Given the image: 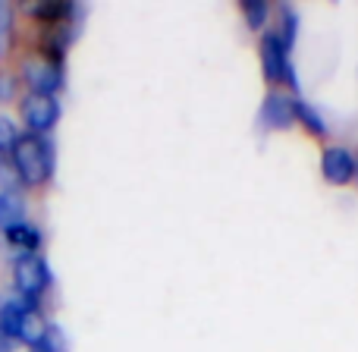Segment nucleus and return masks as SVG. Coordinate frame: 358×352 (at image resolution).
I'll list each match as a JSON object with an SVG mask.
<instances>
[{"instance_id": "obj_1", "label": "nucleus", "mask_w": 358, "mask_h": 352, "mask_svg": "<svg viewBox=\"0 0 358 352\" xmlns=\"http://www.w3.org/2000/svg\"><path fill=\"white\" fill-rule=\"evenodd\" d=\"M13 167H16L22 189H38L54 179L57 170V145L50 136H35V132H22L16 148L10 151Z\"/></svg>"}, {"instance_id": "obj_2", "label": "nucleus", "mask_w": 358, "mask_h": 352, "mask_svg": "<svg viewBox=\"0 0 358 352\" xmlns=\"http://www.w3.org/2000/svg\"><path fill=\"white\" fill-rule=\"evenodd\" d=\"M258 57H261V76L271 88H286L289 94L299 98V73H296V63H292V50L280 41V35L273 31V25L261 35L258 41Z\"/></svg>"}, {"instance_id": "obj_3", "label": "nucleus", "mask_w": 358, "mask_h": 352, "mask_svg": "<svg viewBox=\"0 0 358 352\" xmlns=\"http://www.w3.org/2000/svg\"><path fill=\"white\" fill-rule=\"evenodd\" d=\"M50 283H54L50 265L38 252H19L13 258V290L22 293L25 299L41 302V296L50 290Z\"/></svg>"}, {"instance_id": "obj_4", "label": "nucleus", "mask_w": 358, "mask_h": 352, "mask_svg": "<svg viewBox=\"0 0 358 352\" xmlns=\"http://www.w3.org/2000/svg\"><path fill=\"white\" fill-rule=\"evenodd\" d=\"M22 82L29 85L31 94H50V98H57L63 92V85H66V66L48 60L41 54L29 57L22 63Z\"/></svg>"}, {"instance_id": "obj_5", "label": "nucleus", "mask_w": 358, "mask_h": 352, "mask_svg": "<svg viewBox=\"0 0 358 352\" xmlns=\"http://www.w3.org/2000/svg\"><path fill=\"white\" fill-rule=\"evenodd\" d=\"M296 126V94L283 88H271L258 107V129L261 132H286Z\"/></svg>"}, {"instance_id": "obj_6", "label": "nucleus", "mask_w": 358, "mask_h": 352, "mask_svg": "<svg viewBox=\"0 0 358 352\" xmlns=\"http://www.w3.org/2000/svg\"><path fill=\"white\" fill-rule=\"evenodd\" d=\"M355 170H358V151H352L349 145H340V142L324 145L321 176L327 185H336V189L355 185Z\"/></svg>"}, {"instance_id": "obj_7", "label": "nucleus", "mask_w": 358, "mask_h": 352, "mask_svg": "<svg viewBox=\"0 0 358 352\" xmlns=\"http://www.w3.org/2000/svg\"><path fill=\"white\" fill-rule=\"evenodd\" d=\"M19 113H22V123L29 126V132L48 136V132L57 126V120H60V98L29 92L22 98V104H19Z\"/></svg>"}, {"instance_id": "obj_8", "label": "nucleus", "mask_w": 358, "mask_h": 352, "mask_svg": "<svg viewBox=\"0 0 358 352\" xmlns=\"http://www.w3.org/2000/svg\"><path fill=\"white\" fill-rule=\"evenodd\" d=\"M41 309V302H31V299H25L22 293L10 290L0 296V340L6 343H16L19 340V328H22V318L29 315V311H38Z\"/></svg>"}, {"instance_id": "obj_9", "label": "nucleus", "mask_w": 358, "mask_h": 352, "mask_svg": "<svg viewBox=\"0 0 358 352\" xmlns=\"http://www.w3.org/2000/svg\"><path fill=\"white\" fill-rule=\"evenodd\" d=\"M25 13L44 25L82 22L85 19V3H73V0H31V3H25Z\"/></svg>"}, {"instance_id": "obj_10", "label": "nucleus", "mask_w": 358, "mask_h": 352, "mask_svg": "<svg viewBox=\"0 0 358 352\" xmlns=\"http://www.w3.org/2000/svg\"><path fill=\"white\" fill-rule=\"evenodd\" d=\"M79 25L82 22H60V25H44L41 38H38V48H41V57L54 63H63L66 50L73 48V41L79 38Z\"/></svg>"}, {"instance_id": "obj_11", "label": "nucleus", "mask_w": 358, "mask_h": 352, "mask_svg": "<svg viewBox=\"0 0 358 352\" xmlns=\"http://www.w3.org/2000/svg\"><path fill=\"white\" fill-rule=\"evenodd\" d=\"M296 126H302L308 136H315V139H327L330 136V123H327V117L321 113V107L317 104H311V101H305L302 94L296 98Z\"/></svg>"}, {"instance_id": "obj_12", "label": "nucleus", "mask_w": 358, "mask_h": 352, "mask_svg": "<svg viewBox=\"0 0 358 352\" xmlns=\"http://www.w3.org/2000/svg\"><path fill=\"white\" fill-rule=\"evenodd\" d=\"M299 29H302V19H299V10L292 3H277V22H273V31L280 35V41L289 50H296L299 44Z\"/></svg>"}, {"instance_id": "obj_13", "label": "nucleus", "mask_w": 358, "mask_h": 352, "mask_svg": "<svg viewBox=\"0 0 358 352\" xmlns=\"http://www.w3.org/2000/svg\"><path fill=\"white\" fill-rule=\"evenodd\" d=\"M239 13H242V19H245L248 29L258 31V35H264V31L271 29V16L277 10H273L271 0H239Z\"/></svg>"}, {"instance_id": "obj_14", "label": "nucleus", "mask_w": 358, "mask_h": 352, "mask_svg": "<svg viewBox=\"0 0 358 352\" xmlns=\"http://www.w3.org/2000/svg\"><path fill=\"white\" fill-rule=\"evenodd\" d=\"M3 236H6V242L10 246H16L19 252H38V248L44 246V233L35 227V223H16V227H10V230H3Z\"/></svg>"}, {"instance_id": "obj_15", "label": "nucleus", "mask_w": 358, "mask_h": 352, "mask_svg": "<svg viewBox=\"0 0 358 352\" xmlns=\"http://www.w3.org/2000/svg\"><path fill=\"white\" fill-rule=\"evenodd\" d=\"M25 223V198L19 192H0V230Z\"/></svg>"}, {"instance_id": "obj_16", "label": "nucleus", "mask_w": 358, "mask_h": 352, "mask_svg": "<svg viewBox=\"0 0 358 352\" xmlns=\"http://www.w3.org/2000/svg\"><path fill=\"white\" fill-rule=\"evenodd\" d=\"M44 334H48V321L41 318V311H29V315L22 318V328H19L16 343H25L29 349H35L44 343Z\"/></svg>"}, {"instance_id": "obj_17", "label": "nucleus", "mask_w": 358, "mask_h": 352, "mask_svg": "<svg viewBox=\"0 0 358 352\" xmlns=\"http://www.w3.org/2000/svg\"><path fill=\"white\" fill-rule=\"evenodd\" d=\"M19 189H22V179L13 167V157L0 151V192H19Z\"/></svg>"}, {"instance_id": "obj_18", "label": "nucleus", "mask_w": 358, "mask_h": 352, "mask_svg": "<svg viewBox=\"0 0 358 352\" xmlns=\"http://www.w3.org/2000/svg\"><path fill=\"white\" fill-rule=\"evenodd\" d=\"M19 139H22V129H19L10 117H3V113H0V151H3V155H10V151L16 148Z\"/></svg>"}, {"instance_id": "obj_19", "label": "nucleus", "mask_w": 358, "mask_h": 352, "mask_svg": "<svg viewBox=\"0 0 358 352\" xmlns=\"http://www.w3.org/2000/svg\"><path fill=\"white\" fill-rule=\"evenodd\" d=\"M41 346L48 352H69V337L63 334L60 324H48V334H44Z\"/></svg>"}, {"instance_id": "obj_20", "label": "nucleus", "mask_w": 358, "mask_h": 352, "mask_svg": "<svg viewBox=\"0 0 358 352\" xmlns=\"http://www.w3.org/2000/svg\"><path fill=\"white\" fill-rule=\"evenodd\" d=\"M13 31V6L0 0V38H6Z\"/></svg>"}, {"instance_id": "obj_21", "label": "nucleus", "mask_w": 358, "mask_h": 352, "mask_svg": "<svg viewBox=\"0 0 358 352\" xmlns=\"http://www.w3.org/2000/svg\"><path fill=\"white\" fill-rule=\"evenodd\" d=\"M13 98H16V79L0 76V101H13Z\"/></svg>"}, {"instance_id": "obj_22", "label": "nucleus", "mask_w": 358, "mask_h": 352, "mask_svg": "<svg viewBox=\"0 0 358 352\" xmlns=\"http://www.w3.org/2000/svg\"><path fill=\"white\" fill-rule=\"evenodd\" d=\"M0 352H13V343H6V340H0Z\"/></svg>"}, {"instance_id": "obj_23", "label": "nucleus", "mask_w": 358, "mask_h": 352, "mask_svg": "<svg viewBox=\"0 0 358 352\" xmlns=\"http://www.w3.org/2000/svg\"><path fill=\"white\" fill-rule=\"evenodd\" d=\"M3 50H6V38H0V57H3Z\"/></svg>"}, {"instance_id": "obj_24", "label": "nucleus", "mask_w": 358, "mask_h": 352, "mask_svg": "<svg viewBox=\"0 0 358 352\" xmlns=\"http://www.w3.org/2000/svg\"><path fill=\"white\" fill-rule=\"evenodd\" d=\"M29 352H48V349H44V346H35V349H29Z\"/></svg>"}, {"instance_id": "obj_25", "label": "nucleus", "mask_w": 358, "mask_h": 352, "mask_svg": "<svg viewBox=\"0 0 358 352\" xmlns=\"http://www.w3.org/2000/svg\"><path fill=\"white\" fill-rule=\"evenodd\" d=\"M355 185H358V170H355Z\"/></svg>"}]
</instances>
